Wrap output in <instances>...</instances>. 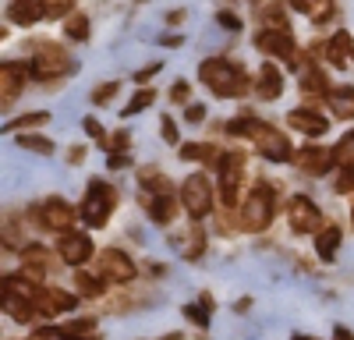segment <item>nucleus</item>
<instances>
[{
	"instance_id": "1",
	"label": "nucleus",
	"mask_w": 354,
	"mask_h": 340,
	"mask_svg": "<svg viewBox=\"0 0 354 340\" xmlns=\"http://www.w3.org/2000/svg\"><path fill=\"white\" fill-rule=\"evenodd\" d=\"M198 78L202 85L220 100H241L248 93H255V78L245 75L241 64L227 61V57H209V61L198 64Z\"/></svg>"
},
{
	"instance_id": "2",
	"label": "nucleus",
	"mask_w": 354,
	"mask_h": 340,
	"mask_svg": "<svg viewBox=\"0 0 354 340\" xmlns=\"http://www.w3.org/2000/svg\"><path fill=\"white\" fill-rule=\"evenodd\" d=\"M227 131H230V135H241V138H248V142H255V149H259L266 160H270V163H287V160H294V149H290L287 135L277 131L273 124H266V121L252 117L248 110L241 113V117H234V121L227 124Z\"/></svg>"
},
{
	"instance_id": "3",
	"label": "nucleus",
	"mask_w": 354,
	"mask_h": 340,
	"mask_svg": "<svg viewBox=\"0 0 354 340\" xmlns=\"http://www.w3.org/2000/svg\"><path fill=\"white\" fill-rule=\"evenodd\" d=\"M113 209H117V188L106 185L103 178H93V181H88V188H85L82 206H78L82 223L85 227H106V220L113 216Z\"/></svg>"
},
{
	"instance_id": "4",
	"label": "nucleus",
	"mask_w": 354,
	"mask_h": 340,
	"mask_svg": "<svg viewBox=\"0 0 354 340\" xmlns=\"http://www.w3.org/2000/svg\"><path fill=\"white\" fill-rule=\"evenodd\" d=\"M28 71H32L36 82H57L75 71V61L57 46V43H39L32 50V61H28Z\"/></svg>"
},
{
	"instance_id": "5",
	"label": "nucleus",
	"mask_w": 354,
	"mask_h": 340,
	"mask_svg": "<svg viewBox=\"0 0 354 340\" xmlns=\"http://www.w3.org/2000/svg\"><path fill=\"white\" fill-rule=\"evenodd\" d=\"M273 213H277V198L270 188H252L245 195V202H241V231L248 234H262L266 227L273 223Z\"/></svg>"
},
{
	"instance_id": "6",
	"label": "nucleus",
	"mask_w": 354,
	"mask_h": 340,
	"mask_svg": "<svg viewBox=\"0 0 354 340\" xmlns=\"http://www.w3.org/2000/svg\"><path fill=\"white\" fill-rule=\"evenodd\" d=\"M220 206L223 209H238L241 202V185H245V153L234 149V153H223L220 163Z\"/></svg>"
},
{
	"instance_id": "7",
	"label": "nucleus",
	"mask_w": 354,
	"mask_h": 340,
	"mask_svg": "<svg viewBox=\"0 0 354 340\" xmlns=\"http://www.w3.org/2000/svg\"><path fill=\"white\" fill-rule=\"evenodd\" d=\"M78 209L61 195H50L39 209H32V220L43 227V231H57V234H71V227L78 223Z\"/></svg>"
},
{
	"instance_id": "8",
	"label": "nucleus",
	"mask_w": 354,
	"mask_h": 340,
	"mask_svg": "<svg viewBox=\"0 0 354 340\" xmlns=\"http://www.w3.org/2000/svg\"><path fill=\"white\" fill-rule=\"evenodd\" d=\"M181 206L188 209L192 220H205V216H209L213 206H216V191H213L209 178H205V174L185 178V185H181Z\"/></svg>"
},
{
	"instance_id": "9",
	"label": "nucleus",
	"mask_w": 354,
	"mask_h": 340,
	"mask_svg": "<svg viewBox=\"0 0 354 340\" xmlns=\"http://www.w3.org/2000/svg\"><path fill=\"white\" fill-rule=\"evenodd\" d=\"M255 46H259L266 57H280L283 64H290V68L301 71V50H298V43H294L290 32H273V28H262V32L255 36Z\"/></svg>"
},
{
	"instance_id": "10",
	"label": "nucleus",
	"mask_w": 354,
	"mask_h": 340,
	"mask_svg": "<svg viewBox=\"0 0 354 340\" xmlns=\"http://www.w3.org/2000/svg\"><path fill=\"white\" fill-rule=\"evenodd\" d=\"M287 220H290V231H294V234H319L322 227H326V220H322L319 206L312 202L308 195H294V198H290Z\"/></svg>"
},
{
	"instance_id": "11",
	"label": "nucleus",
	"mask_w": 354,
	"mask_h": 340,
	"mask_svg": "<svg viewBox=\"0 0 354 340\" xmlns=\"http://www.w3.org/2000/svg\"><path fill=\"white\" fill-rule=\"evenodd\" d=\"M135 263H131V255H124L121 248H106L100 252V276L106 283H131L135 280Z\"/></svg>"
},
{
	"instance_id": "12",
	"label": "nucleus",
	"mask_w": 354,
	"mask_h": 340,
	"mask_svg": "<svg viewBox=\"0 0 354 340\" xmlns=\"http://www.w3.org/2000/svg\"><path fill=\"white\" fill-rule=\"evenodd\" d=\"M142 209L156 227H170L177 216V198L170 191H142Z\"/></svg>"
},
{
	"instance_id": "13",
	"label": "nucleus",
	"mask_w": 354,
	"mask_h": 340,
	"mask_svg": "<svg viewBox=\"0 0 354 340\" xmlns=\"http://www.w3.org/2000/svg\"><path fill=\"white\" fill-rule=\"evenodd\" d=\"M93 238L88 234H78V231H71V234H61V245H57V255L68 263V266H85L88 259H93Z\"/></svg>"
},
{
	"instance_id": "14",
	"label": "nucleus",
	"mask_w": 354,
	"mask_h": 340,
	"mask_svg": "<svg viewBox=\"0 0 354 340\" xmlns=\"http://www.w3.org/2000/svg\"><path fill=\"white\" fill-rule=\"evenodd\" d=\"M294 167L305 170L308 178H322L330 167H337L333 163V149H326V146H305L301 153H294Z\"/></svg>"
},
{
	"instance_id": "15",
	"label": "nucleus",
	"mask_w": 354,
	"mask_h": 340,
	"mask_svg": "<svg viewBox=\"0 0 354 340\" xmlns=\"http://www.w3.org/2000/svg\"><path fill=\"white\" fill-rule=\"evenodd\" d=\"M28 78H32L28 64H18V61H4V64H0V93H4V106H11V100L25 89Z\"/></svg>"
},
{
	"instance_id": "16",
	"label": "nucleus",
	"mask_w": 354,
	"mask_h": 340,
	"mask_svg": "<svg viewBox=\"0 0 354 340\" xmlns=\"http://www.w3.org/2000/svg\"><path fill=\"white\" fill-rule=\"evenodd\" d=\"M287 124H290L294 131H301L305 138H319V135L330 131V117H322V113H315V110H308V106L290 110V113H287Z\"/></svg>"
},
{
	"instance_id": "17",
	"label": "nucleus",
	"mask_w": 354,
	"mask_h": 340,
	"mask_svg": "<svg viewBox=\"0 0 354 340\" xmlns=\"http://www.w3.org/2000/svg\"><path fill=\"white\" fill-rule=\"evenodd\" d=\"M255 96L266 100V103H273V100L283 96V75H280V68H277L273 61H266V64L255 71Z\"/></svg>"
},
{
	"instance_id": "18",
	"label": "nucleus",
	"mask_w": 354,
	"mask_h": 340,
	"mask_svg": "<svg viewBox=\"0 0 354 340\" xmlns=\"http://www.w3.org/2000/svg\"><path fill=\"white\" fill-rule=\"evenodd\" d=\"M8 18L15 25H36L46 18V0H11Z\"/></svg>"
},
{
	"instance_id": "19",
	"label": "nucleus",
	"mask_w": 354,
	"mask_h": 340,
	"mask_svg": "<svg viewBox=\"0 0 354 340\" xmlns=\"http://www.w3.org/2000/svg\"><path fill=\"white\" fill-rule=\"evenodd\" d=\"M326 106L337 121H354V85H337V89H330Z\"/></svg>"
},
{
	"instance_id": "20",
	"label": "nucleus",
	"mask_w": 354,
	"mask_h": 340,
	"mask_svg": "<svg viewBox=\"0 0 354 340\" xmlns=\"http://www.w3.org/2000/svg\"><path fill=\"white\" fill-rule=\"evenodd\" d=\"M4 308H8V316L15 319V323H32L39 312H36V305L28 301L21 291H4Z\"/></svg>"
},
{
	"instance_id": "21",
	"label": "nucleus",
	"mask_w": 354,
	"mask_h": 340,
	"mask_svg": "<svg viewBox=\"0 0 354 340\" xmlns=\"http://www.w3.org/2000/svg\"><path fill=\"white\" fill-rule=\"evenodd\" d=\"M340 241H344V231H340L337 223H326V227L315 234V255H319L322 263H330L333 255H337V248H340Z\"/></svg>"
},
{
	"instance_id": "22",
	"label": "nucleus",
	"mask_w": 354,
	"mask_h": 340,
	"mask_svg": "<svg viewBox=\"0 0 354 340\" xmlns=\"http://www.w3.org/2000/svg\"><path fill=\"white\" fill-rule=\"evenodd\" d=\"M290 8L294 11H301L308 21L315 25H326L333 18V0H290Z\"/></svg>"
},
{
	"instance_id": "23",
	"label": "nucleus",
	"mask_w": 354,
	"mask_h": 340,
	"mask_svg": "<svg viewBox=\"0 0 354 340\" xmlns=\"http://www.w3.org/2000/svg\"><path fill=\"white\" fill-rule=\"evenodd\" d=\"M326 75H322V68H315L308 57H305V68H301V93H308V96H326L330 89H326Z\"/></svg>"
},
{
	"instance_id": "24",
	"label": "nucleus",
	"mask_w": 354,
	"mask_h": 340,
	"mask_svg": "<svg viewBox=\"0 0 354 340\" xmlns=\"http://www.w3.org/2000/svg\"><path fill=\"white\" fill-rule=\"evenodd\" d=\"M202 255H205V231H202L198 223H192L188 227V238H185V259L188 263H198Z\"/></svg>"
},
{
	"instance_id": "25",
	"label": "nucleus",
	"mask_w": 354,
	"mask_h": 340,
	"mask_svg": "<svg viewBox=\"0 0 354 340\" xmlns=\"http://www.w3.org/2000/svg\"><path fill=\"white\" fill-rule=\"evenodd\" d=\"M262 25L273 28V32H290L287 8H283V4H266V8H262Z\"/></svg>"
},
{
	"instance_id": "26",
	"label": "nucleus",
	"mask_w": 354,
	"mask_h": 340,
	"mask_svg": "<svg viewBox=\"0 0 354 340\" xmlns=\"http://www.w3.org/2000/svg\"><path fill=\"white\" fill-rule=\"evenodd\" d=\"M138 181H142V191H170L167 174H160L156 167H142L138 170Z\"/></svg>"
},
{
	"instance_id": "27",
	"label": "nucleus",
	"mask_w": 354,
	"mask_h": 340,
	"mask_svg": "<svg viewBox=\"0 0 354 340\" xmlns=\"http://www.w3.org/2000/svg\"><path fill=\"white\" fill-rule=\"evenodd\" d=\"M64 36L71 39V43H85L88 39V15H68V21H64Z\"/></svg>"
},
{
	"instance_id": "28",
	"label": "nucleus",
	"mask_w": 354,
	"mask_h": 340,
	"mask_svg": "<svg viewBox=\"0 0 354 340\" xmlns=\"http://www.w3.org/2000/svg\"><path fill=\"white\" fill-rule=\"evenodd\" d=\"M18 146L28 149V153H39V156H53V142L46 135H25V131H18Z\"/></svg>"
},
{
	"instance_id": "29",
	"label": "nucleus",
	"mask_w": 354,
	"mask_h": 340,
	"mask_svg": "<svg viewBox=\"0 0 354 340\" xmlns=\"http://www.w3.org/2000/svg\"><path fill=\"white\" fill-rule=\"evenodd\" d=\"M75 283H78V294H82V298H100V294H106V280H103V276L78 273Z\"/></svg>"
},
{
	"instance_id": "30",
	"label": "nucleus",
	"mask_w": 354,
	"mask_h": 340,
	"mask_svg": "<svg viewBox=\"0 0 354 340\" xmlns=\"http://www.w3.org/2000/svg\"><path fill=\"white\" fill-rule=\"evenodd\" d=\"M50 121L46 110H32V113H21V117L8 121V131H28V128H43Z\"/></svg>"
},
{
	"instance_id": "31",
	"label": "nucleus",
	"mask_w": 354,
	"mask_h": 340,
	"mask_svg": "<svg viewBox=\"0 0 354 340\" xmlns=\"http://www.w3.org/2000/svg\"><path fill=\"white\" fill-rule=\"evenodd\" d=\"M333 163L337 167H354V131H347L333 146Z\"/></svg>"
},
{
	"instance_id": "32",
	"label": "nucleus",
	"mask_w": 354,
	"mask_h": 340,
	"mask_svg": "<svg viewBox=\"0 0 354 340\" xmlns=\"http://www.w3.org/2000/svg\"><path fill=\"white\" fill-rule=\"evenodd\" d=\"M153 103H156V93H153V89H138V93L128 100V106H124V117H135V113L149 110Z\"/></svg>"
},
{
	"instance_id": "33",
	"label": "nucleus",
	"mask_w": 354,
	"mask_h": 340,
	"mask_svg": "<svg viewBox=\"0 0 354 340\" xmlns=\"http://www.w3.org/2000/svg\"><path fill=\"white\" fill-rule=\"evenodd\" d=\"M337 195H354V167H340V174L333 178Z\"/></svg>"
},
{
	"instance_id": "34",
	"label": "nucleus",
	"mask_w": 354,
	"mask_h": 340,
	"mask_svg": "<svg viewBox=\"0 0 354 340\" xmlns=\"http://www.w3.org/2000/svg\"><path fill=\"white\" fill-rule=\"evenodd\" d=\"M128 131H113V135H106L103 142H100V149H106V153H124L128 149Z\"/></svg>"
},
{
	"instance_id": "35",
	"label": "nucleus",
	"mask_w": 354,
	"mask_h": 340,
	"mask_svg": "<svg viewBox=\"0 0 354 340\" xmlns=\"http://www.w3.org/2000/svg\"><path fill=\"white\" fill-rule=\"evenodd\" d=\"M61 333L68 337H85V333H96V319H71L61 326Z\"/></svg>"
},
{
	"instance_id": "36",
	"label": "nucleus",
	"mask_w": 354,
	"mask_h": 340,
	"mask_svg": "<svg viewBox=\"0 0 354 340\" xmlns=\"http://www.w3.org/2000/svg\"><path fill=\"white\" fill-rule=\"evenodd\" d=\"M185 319H192L195 326H209V308H205V305H185Z\"/></svg>"
},
{
	"instance_id": "37",
	"label": "nucleus",
	"mask_w": 354,
	"mask_h": 340,
	"mask_svg": "<svg viewBox=\"0 0 354 340\" xmlns=\"http://www.w3.org/2000/svg\"><path fill=\"white\" fill-rule=\"evenodd\" d=\"M75 0H46V18H64V15H75Z\"/></svg>"
},
{
	"instance_id": "38",
	"label": "nucleus",
	"mask_w": 354,
	"mask_h": 340,
	"mask_svg": "<svg viewBox=\"0 0 354 340\" xmlns=\"http://www.w3.org/2000/svg\"><path fill=\"white\" fill-rule=\"evenodd\" d=\"M216 21L227 28V32H241V28H245V21L234 15V11H216Z\"/></svg>"
},
{
	"instance_id": "39",
	"label": "nucleus",
	"mask_w": 354,
	"mask_h": 340,
	"mask_svg": "<svg viewBox=\"0 0 354 340\" xmlns=\"http://www.w3.org/2000/svg\"><path fill=\"white\" fill-rule=\"evenodd\" d=\"M170 100H174V103H188V100H192V85H188V78H177V82H174Z\"/></svg>"
},
{
	"instance_id": "40",
	"label": "nucleus",
	"mask_w": 354,
	"mask_h": 340,
	"mask_svg": "<svg viewBox=\"0 0 354 340\" xmlns=\"http://www.w3.org/2000/svg\"><path fill=\"white\" fill-rule=\"evenodd\" d=\"M117 89H121V85H117V82H103L100 89L93 93V103H110V100L117 96Z\"/></svg>"
},
{
	"instance_id": "41",
	"label": "nucleus",
	"mask_w": 354,
	"mask_h": 340,
	"mask_svg": "<svg viewBox=\"0 0 354 340\" xmlns=\"http://www.w3.org/2000/svg\"><path fill=\"white\" fill-rule=\"evenodd\" d=\"M185 121H188V124H202V121H205V106H202V103H188V106H185Z\"/></svg>"
},
{
	"instance_id": "42",
	"label": "nucleus",
	"mask_w": 354,
	"mask_h": 340,
	"mask_svg": "<svg viewBox=\"0 0 354 340\" xmlns=\"http://www.w3.org/2000/svg\"><path fill=\"white\" fill-rule=\"evenodd\" d=\"M160 135H163L167 142H181V138H177V124L167 117V113H163V121H160Z\"/></svg>"
},
{
	"instance_id": "43",
	"label": "nucleus",
	"mask_w": 354,
	"mask_h": 340,
	"mask_svg": "<svg viewBox=\"0 0 354 340\" xmlns=\"http://www.w3.org/2000/svg\"><path fill=\"white\" fill-rule=\"evenodd\" d=\"M82 128H85V135H93L96 142H103V138H106V131L100 128V121H96V117H85V124H82Z\"/></svg>"
},
{
	"instance_id": "44",
	"label": "nucleus",
	"mask_w": 354,
	"mask_h": 340,
	"mask_svg": "<svg viewBox=\"0 0 354 340\" xmlns=\"http://www.w3.org/2000/svg\"><path fill=\"white\" fill-rule=\"evenodd\" d=\"M333 43H337V46H340L347 57H354V39H351L347 32H337V36H333Z\"/></svg>"
},
{
	"instance_id": "45",
	"label": "nucleus",
	"mask_w": 354,
	"mask_h": 340,
	"mask_svg": "<svg viewBox=\"0 0 354 340\" xmlns=\"http://www.w3.org/2000/svg\"><path fill=\"white\" fill-rule=\"evenodd\" d=\"M128 163H131L128 153H110V160H106V167H113V170H121V167H128Z\"/></svg>"
},
{
	"instance_id": "46",
	"label": "nucleus",
	"mask_w": 354,
	"mask_h": 340,
	"mask_svg": "<svg viewBox=\"0 0 354 340\" xmlns=\"http://www.w3.org/2000/svg\"><path fill=\"white\" fill-rule=\"evenodd\" d=\"M160 68H163V61H156V64H149V68H142V71L135 75V82H138V85H142V82H149V78H153Z\"/></svg>"
},
{
	"instance_id": "47",
	"label": "nucleus",
	"mask_w": 354,
	"mask_h": 340,
	"mask_svg": "<svg viewBox=\"0 0 354 340\" xmlns=\"http://www.w3.org/2000/svg\"><path fill=\"white\" fill-rule=\"evenodd\" d=\"M333 340H354V333H351L347 326H337V330H333Z\"/></svg>"
},
{
	"instance_id": "48",
	"label": "nucleus",
	"mask_w": 354,
	"mask_h": 340,
	"mask_svg": "<svg viewBox=\"0 0 354 340\" xmlns=\"http://www.w3.org/2000/svg\"><path fill=\"white\" fill-rule=\"evenodd\" d=\"M68 160H71V163H82V160H85V149H82V146H75V149L68 153Z\"/></svg>"
},
{
	"instance_id": "49",
	"label": "nucleus",
	"mask_w": 354,
	"mask_h": 340,
	"mask_svg": "<svg viewBox=\"0 0 354 340\" xmlns=\"http://www.w3.org/2000/svg\"><path fill=\"white\" fill-rule=\"evenodd\" d=\"M181 21H185V11H170L167 15V25H181Z\"/></svg>"
},
{
	"instance_id": "50",
	"label": "nucleus",
	"mask_w": 354,
	"mask_h": 340,
	"mask_svg": "<svg viewBox=\"0 0 354 340\" xmlns=\"http://www.w3.org/2000/svg\"><path fill=\"white\" fill-rule=\"evenodd\" d=\"M290 340H315V337H305V333H294Z\"/></svg>"
},
{
	"instance_id": "51",
	"label": "nucleus",
	"mask_w": 354,
	"mask_h": 340,
	"mask_svg": "<svg viewBox=\"0 0 354 340\" xmlns=\"http://www.w3.org/2000/svg\"><path fill=\"white\" fill-rule=\"evenodd\" d=\"M351 223H354V198H351Z\"/></svg>"
},
{
	"instance_id": "52",
	"label": "nucleus",
	"mask_w": 354,
	"mask_h": 340,
	"mask_svg": "<svg viewBox=\"0 0 354 340\" xmlns=\"http://www.w3.org/2000/svg\"><path fill=\"white\" fill-rule=\"evenodd\" d=\"M259 4H262V0H259Z\"/></svg>"
}]
</instances>
